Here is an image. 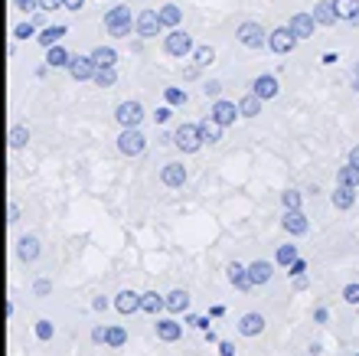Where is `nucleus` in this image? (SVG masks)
Here are the masks:
<instances>
[{
  "mask_svg": "<svg viewBox=\"0 0 359 356\" xmlns=\"http://www.w3.org/2000/svg\"><path fill=\"white\" fill-rule=\"evenodd\" d=\"M252 92L262 98V102H268V98H275L281 88H278V79H275V76H258V79L252 82Z\"/></svg>",
  "mask_w": 359,
  "mask_h": 356,
  "instance_id": "6ab92c4d",
  "label": "nucleus"
},
{
  "mask_svg": "<svg viewBox=\"0 0 359 356\" xmlns=\"http://www.w3.org/2000/svg\"><path fill=\"white\" fill-rule=\"evenodd\" d=\"M95 69L98 65L92 63V56H72L69 59V76L75 82H88V79H95Z\"/></svg>",
  "mask_w": 359,
  "mask_h": 356,
  "instance_id": "1a4fd4ad",
  "label": "nucleus"
},
{
  "mask_svg": "<svg viewBox=\"0 0 359 356\" xmlns=\"http://www.w3.org/2000/svg\"><path fill=\"white\" fill-rule=\"evenodd\" d=\"M115 118L121 128H141V121H144V105H141V102H121L115 111Z\"/></svg>",
  "mask_w": 359,
  "mask_h": 356,
  "instance_id": "39448f33",
  "label": "nucleus"
},
{
  "mask_svg": "<svg viewBox=\"0 0 359 356\" xmlns=\"http://www.w3.org/2000/svg\"><path fill=\"white\" fill-rule=\"evenodd\" d=\"M141 311H144V314H150V317H157L160 311H167V298H160L157 291L141 294Z\"/></svg>",
  "mask_w": 359,
  "mask_h": 356,
  "instance_id": "5701e85b",
  "label": "nucleus"
},
{
  "mask_svg": "<svg viewBox=\"0 0 359 356\" xmlns=\"http://www.w3.org/2000/svg\"><path fill=\"white\" fill-rule=\"evenodd\" d=\"M33 30H36V23H17L13 26V40H30Z\"/></svg>",
  "mask_w": 359,
  "mask_h": 356,
  "instance_id": "a19ab883",
  "label": "nucleus"
},
{
  "mask_svg": "<svg viewBox=\"0 0 359 356\" xmlns=\"http://www.w3.org/2000/svg\"><path fill=\"white\" fill-rule=\"evenodd\" d=\"M170 115H173V111H170V105H167V108H157V115H154V121H157V124H167V121H170Z\"/></svg>",
  "mask_w": 359,
  "mask_h": 356,
  "instance_id": "603ef678",
  "label": "nucleus"
},
{
  "mask_svg": "<svg viewBox=\"0 0 359 356\" xmlns=\"http://www.w3.org/2000/svg\"><path fill=\"white\" fill-rule=\"evenodd\" d=\"M173 144H177L183 154H196L206 140H202L200 124H180V128L173 131Z\"/></svg>",
  "mask_w": 359,
  "mask_h": 356,
  "instance_id": "f03ea898",
  "label": "nucleus"
},
{
  "mask_svg": "<svg viewBox=\"0 0 359 356\" xmlns=\"http://www.w3.org/2000/svg\"><path fill=\"white\" fill-rule=\"evenodd\" d=\"M200 131H202V140H206V144H219L222 140V124L216 118H206L200 124Z\"/></svg>",
  "mask_w": 359,
  "mask_h": 356,
  "instance_id": "c85d7f7f",
  "label": "nucleus"
},
{
  "mask_svg": "<svg viewBox=\"0 0 359 356\" xmlns=\"http://www.w3.org/2000/svg\"><path fill=\"white\" fill-rule=\"evenodd\" d=\"M212 59H216V49H212V46H196V49H193V63L202 65V69H206Z\"/></svg>",
  "mask_w": 359,
  "mask_h": 356,
  "instance_id": "c9c22d12",
  "label": "nucleus"
},
{
  "mask_svg": "<svg viewBox=\"0 0 359 356\" xmlns=\"http://www.w3.org/2000/svg\"><path fill=\"white\" fill-rule=\"evenodd\" d=\"M7 222H10V226H17V222H20V206H17V203L7 206Z\"/></svg>",
  "mask_w": 359,
  "mask_h": 356,
  "instance_id": "de8ad7c7",
  "label": "nucleus"
},
{
  "mask_svg": "<svg viewBox=\"0 0 359 356\" xmlns=\"http://www.w3.org/2000/svg\"><path fill=\"white\" fill-rule=\"evenodd\" d=\"M131 26H138V20L131 17V10H127L125 3H118V7H111V10L105 13V30L111 33V36H127L131 33Z\"/></svg>",
  "mask_w": 359,
  "mask_h": 356,
  "instance_id": "f257e3e1",
  "label": "nucleus"
},
{
  "mask_svg": "<svg viewBox=\"0 0 359 356\" xmlns=\"http://www.w3.org/2000/svg\"><path fill=\"white\" fill-rule=\"evenodd\" d=\"M219 356H235V346L229 343V340H222V343H219Z\"/></svg>",
  "mask_w": 359,
  "mask_h": 356,
  "instance_id": "864d4df0",
  "label": "nucleus"
},
{
  "mask_svg": "<svg viewBox=\"0 0 359 356\" xmlns=\"http://www.w3.org/2000/svg\"><path fill=\"white\" fill-rule=\"evenodd\" d=\"M327 307H317V311H314V321H317V324H327Z\"/></svg>",
  "mask_w": 359,
  "mask_h": 356,
  "instance_id": "6e6d98bb",
  "label": "nucleus"
},
{
  "mask_svg": "<svg viewBox=\"0 0 359 356\" xmlns=\"http://www.w3.org/2000/svg\"><path fill=\"white\" fill-rule=\"evenodd\" d=\"M65 7V0H40V10H59Z\"/></svg>",
  "mask_w": 359,
  "mask_h": 356,
  "instance_id": "8fccbe9b",
  "label": "nucleus"
},
{
  "mask_svg": "<svg viewBox=\"0 0 359 356\" xmlns=\"http://www.w3.org/2000/svg\"><path fill=\"white\" fill-rule=\"evenodd\" d=\"M63 36H65V26H63V23H53V26H46L36 40H40V46H46V49H49V46H56Z\"/></svg>",
  "mask_w": 359,
  "mask_h": 356,
  "instance_id": "cd10ccee",
  "label": "nucleus"
},
{
  "mask_svg": "<svg viewBox=\"0 0 359 356\" xmlns=\"http://www.w3.org/2000/svg\"><path fill=\"white\" fill-rule=\"evenodd\" d=\"M157 13H160V23H163V26H170V30H177V26H180V17H183L177 3H163Z\"/></svg>",
  "mask_w": 359,
  "mask_h": 356,
  "instance_id": "c756f323",
  "label": "nucleus"
},
{
  "mask_svg": "<svg viewBox=\"0 0 359 356\" xmlns=\"http://www.w3.org/2000/svg\"><path fill=\"white\" fill-rule=\"evenodd\" d=\"M337 63V53H324V65H333Z\"/></svg>",
  "mask_w": 359,
  "mask_h": 356,
  "instance_id": "bf43d9fd",
  "label": "nucleus"
},
{
  "mask_svg": "<svg viewBox=\"0 0 359 356\" xmlns=\"http://www.w3.org/2000/svg\"><path fill=\"white\" fill-rule=\"evenodd\" d=\"M239 43H242V46H248V49H262V46L268 43V36H264L262 23L245 20L242 26H239Z\"/></svg>",
  "mask_w": 359,
  "mask_h": 356,
  "instance_id": "423d86ee",
  "label": "nucleus"
},
{
  "mask_svg": "<svg viewBox=\"0 0 359 356\" xmlns=\"http://www.w3.org/2000/svg\"><path fill=\"white\" fill-rule=\"evenodd\" d=\"M183 324H193V327H200V330H209V317H183Z\"/></svg>",
  "mask_w": 359,
  "mask_h": 356,
  "instance_id": "49530a36",
  "label": "nucleus"
},
{
  "mask_svg": "<svg viewBox=\"0 0 359 356\" xmlns=\"http://www.w3.org/2000/svg\"><path fill=\"white\" fill-rule=\"evenodd\" d=\"M36 3H40V0H13L17 10H36Z\"/></svg>",
  "mask_w": 359,
  "mask_h": 356,
  "instance_id": "3c124183",
  "label": "nucleus"
},
{
  "mask_svg": "<svg viewBox=\"0 0 359 356\" xmlns=\"http://www.w3.org/2000/svg\"><path fill=\"white\" fill-rule=\"evenodd\" d=\"M186 307H190V294L183 291V288H177V291L167 294V311L170 314H186Z\"/></svg>",
  "mask_w": 359,
  "mask_h": 356,
  "instance_id": "393cba45",
  "label": "nucleus"
},
{
  "mask_svg": "<svg viewBox=\"0 0 359 356\" xmlns=\"http://www.w3.org/2000/svg\"><path fill=\"white\" fill-rule=\"evenodd\" d=\"M160 184L170 186V190H180V186L186 184V167H183L180 161L163 163V170H160Z\"/></svg>",
  "mask_w": 359,
  "mask_h": 356,
  "instance_id": "9b49d317",
  "label": "nucleus"
},
{
  "mask_svg": "<svg viewBox=\"0 0 359 356\" xmlns=\"http://www.w3.org/2000/svg\"><path fill=\"white\" fill-rule=\"evenodd\" d=\"M314 20H317L320 26H333V23L340 20L337 7H333V0H320L317 7H314Z\"/></svg>",
  "mask_w": 359,
  "mask_h": 356,
  "instance_id": "4be33fe9",
  "label": "nucleus"
},
{
  "mask_svg": "<svg viewBox=\"0 0 359 356\" xmlns=\"http://www.w3.org/2000/svg\"><path fill=\"white\" fill-rule=\"evenodd\" d=\"M349 163H356V167H359V144L353 147V151H349Z\"/></svg>",
  "mask_w": 359,
  "mask_h": 356,
  "instance_id": "13d9d810",
  "label": "nucleus"
},
{
  "mask_svg": "<svg viewBox=\"0 0 359 356\" xmlns=\"http://www.w3.org/2000/svg\"><path fill=\"white\" fill-rule=\"evenodd\" d=\"M264 330V317L258 311H248L239 317V334L242 337H258Z\"/></svg>",
  "mask_w": 359,
  "mask_h": 356,
  "instance_id": "4468645a",
  "label": "nucleus"
},
{
  "mask_svg": "<svg viewBox=\"0 0 359 356\" xmlns=\"http://www.w3.org/2000/svg\"><path fill=\"white\" fill-rule=\"evenodd\" d=\"M337 184H343V186H359V167H356V163H346V167H340V170H337Z\"/></svg>",
  "mask_w": 359,
  "mask_h": 356,
  "instance_id": "473e14b6",
  "label": "nucleus"
},
{
  "mask_svg": "<svg viewBox=\"0 0 359 356\" xmlns=\"http://www.w3.org/2000/svg\"><path fill=\"white\" fill-rule=\"evenodd\" d=\"M7 140H10L13 151H20V147H26V144H30V128H23V124H13L10 134H7Z\"/></svg>",
  "mask_w": 359,
  "mask_h": 356,
  "instance_id": "7c9ffc66",
  "label": "nucleus"
},
{
  "mask_svg": "<svg viewBox=\"0 0 359 356\" xmlns=\"http://www.w3.org/2000/svg\"><path fill=\"white\" fill-rule=\"evenodd\" d=\"M294 46H297V36L291 33V26H278V30L268 36V49L278 56H287Z\"/></svg>",
  "mask_w": 359,
  "mask_h": 356,
  "instance_id": "0eeeda50",
  "label": "nucleus"
},
{
  "mask_svg": "<svg viewBox=\"0 0 359 356\" xmlns=\"http://www.w3.org/2000/svg\"><path fill=\"white\" fill-rule=\"evenodd\" d=\"M202 92H206V98H212V102H216V98H222V82H216V79H212V82H206V88H202Z\"/></svg>",
  "mask_w": 359,
  "mask_h": 356,
  "instance_id": "c03bdc74",
  "label": "nucleus"
},
{
  "mask_svg": "<svg viewBox=\"0 0 359 356\" xmlns=\"http://www.w3.org/2000/svg\"><path fill=\"white\" fill-rule=\"evenodd\" d=\"M92 340H95V343H105V340H108V327L98 324L95 330H92Z\"/></svg>",
  "mask_w": 359,
  "mask_h": 356,
  "instance_id": "09e8293b",
  "label": "nucleus"
},
{
  "mask_svg": "<svg viewBox=\"0 0 359 356\" xmlns=\"http://www.w3.org/2000/svg\"><path fill=\"white\" fill-rule=\"evenodd\" d=\"M239 111H242V118H258V115H262V98L255 95V92H248V95L239 102Z\"/></svg>",
  "mask_w": 359,
  "mask_h": 356,
  "instance_id": "bb28decb",
  "label": "nucleus"
},
{
  "mask_svg": "<svg viewBox=\"0 0 359 356\" xmlns=\"http://www.w3.org/2000/svg\"><path fill=\"white\" fill-rule=\"evenodd\" d=\"M69 59H72V56L65 53L59 43L46 49V65H53V69H69Z\"/></svg>",
  "mask_w": 359,
  "mask_h": 356,
  "instance_id": "a878e982",
  "label": "nucleus"
},
{
  "mask_svg": "<svg viewBox=\"0 0 359 356\" xmlns=\"http://www.w3.org/2000/svg\"><path fill=\"white\" fill-rule=\"evenodd\" d=\"M242 111H239V105L235 102H225V98H216L212 102V111H209V118H216L225 128V124H235V118H239Z\"/></svg>",
  "mask_w": 359,
  "mask_h": 356,
  "instance_id": "9d476101",
  "label": "nucleus"
},
{
  "mask_svg": "<svg viewBox=\"0 0 359 356\" xmlns=\"http://www.w3.org/2000/svg\"><path fill=\"white\" fill-rule=\"evenodd\" d=\"M138 36H144V40H154L160 30H163V23H160V13L157 10H141L138 13Z\"/></svg>",
  "mask_w": 359,
  "mask_h": 356,
  "instance_id": "6e6552de",
  "label": "nucleus"
},
{
  "mask_svg": "<svg viewBox=\"0 0 359 356\" xmlns=\"http://www.w3.org/2000/svg\"><path fill=\"white\" fill-rule=\"evenodd\" d=\"M115 82H118L115 65H102V69H95V86L98 88H111Z\"/></svg>",
  "mask_w": 359,
  "mask_h": 356,
  "instance_id": "72a5a7b5",
  "label": "nucleus"
},
{
  "mask_svg": "<svg viewBox=\"0 0 359 356\" xmlns=\"http://www.w3.org/2000/svg\"><path fill=\"white\" fill-rule=\"evenodd\" d=\"M85 0H65V10H82Z\"/></svg>",
  "mask_w": 359,
  "mask_h": 356,
  "instance_id": "4d7b16f0",
  "label": "nucleus"
},
{
  "mask_svg": "<svg viewBox=\"0 0 359 356\" xmlns=\"http://www.w3.org/2000/svg\"><path fill=\"white\" fill-rule=\"evenodd\" d=\"M275 261L278 265H291V261H297V245H278Z\"/></svg>",
  "mask_w": 359,
  "mask_h": 356,
  "instance_id": "4c0bfd02",
  "label": "nucleus"
},
{
  "mask_svg": "<svg viewBox=\"0 0 359 356\" xmlns=\"http://www.w3.org/2000/svg\"><path fill=\"white\" fill-rule=\"evenodd\" d=\"M127 343V330L125 327H108V340H105V346H111V350H121V346Z\"/></svg>",
  "mask_w": 359,
  "mask_h": 356,
  "instance_id": "f704fd0d",
  "label": "nucleus"
},
{
  "mask_svg": "<svg viewBox=\"0 0 359 356\" xmlns=\"http://www.w3.org/2000/svg\"><path fill=\"white\" fill-rule=\"evenodd\" d=\"M225 278L232 281L239 291H248V288H255L252 278H248V265H242V261H232V265L225 268Z\"/></svg>",
  "mask_w": 359,
  "mask_h": 356,
  "instance_id": "dca6fc26",
  "label": "nucleus"
},
{
  "mask_svg": "<svg viewBox=\"0 0 359 356\" xmlns=\"http://www.w3.org/2000/svg\"><path fill=\"white\" fill-rule=\"evenodd\" d=\"M301 203H304V196L297 193V190H287V193H281V206H285V209H301Z\"/></svg>",
  "mask_w": 359,
  "mask_h": 356,
  "instance_id": "ea45409f",
  "label": "nucleus"
},
{
  "mask_svg": "<svg viewBox=\"0 0 359 356\" xmlns=\"http://www.w3.org/2000/svg\"><path fill=\"white\" fill-rule=\"evenodd\" d=\"M304 271H307V261L304 259H297V261H291V265H287V275H291V278H301Z\"/></svg>",
  "mask_w": 359,
  "mask_h": 356,
  "instance_id": "a18cd8bd",
  "label": "nucleus"
},
{
  "mask_svg": "<svg viewBox=\"0 0 359 356\" xmlns=\"http://www.w3.org/2000/svg\"><path fill=\"white\" fill-rule=\"evenodd\" d=\"M271 275H275V261L258 259V261H252V265H248V278H252L255 288H258V284H268V281H271Z\"/></svg>",
  "mask_w": 359,
  "mask_h": 356,
  "instance_id": "f3484780",
  "label": "nucleus"
},
{
  "mask_svg": "<svg viewBox=\"0 0 359 356\" xmlns=\"http://www.w3.org/2000/svg\"><path fill=\"white\" fill-rule=\"evenodd\" d=\"M196 46H193V36L183 30H170L167 36H163V53L167 56H177V59H183L186 53H193Z\"/></svg>",
  "mask_w": 359,
  "mask_h": 356,
  "instance_id": "20e7f679",
  "label": "nucleus"
},
{
  "mask_svg": "<svg viewBox=\"0 0 359 356\" xmlns=\"http://www.w3.org/2000/svg\"><path fill=\"white\" fill-rule=\"evenodd\" d=\"M343 301H346V304H359V281H353V284H346V288H343Z\"/></svg>",
  "mask_w": 359,
  "mask_h": 356,
  "instance_id": "79ce46f5",
  "label": "nucleus"
},
{
  "mask_svg": "<svg viewBox=\"0 0 359 356\" xmlns=\"http://www.w3.org/2000/svg\"><path fill=\"white\" fill-rule=\"evenodd\" d=\"M92 63L102 69V65H115L118 63V53L111 49V46H98V49H92Z\"/></svg>",
  "mask_w": 359,
  "mask_h": 356,
  "instance_id": "2f4dec72",
  "label": "nucleus"
},
{
  "mask_svg": "<svg viewBox=\"0 0 359 356\" xmlns=\"http://www.w3.org/2000/svg\"><path fill=\"white\" fill-rule=\"evenodd\" d=\"M53 334H56V324L53 321H36V340H53Z\"/></svg>",
  "mask_w": 359,
  "mask_h": 356,
  "instance_id": "58836bf2",
  "label": "nucleus"
},
{
  "mask_svg": "<svg viewBox=\"0 0 359 356\" xmlns=\"http://www.w3.org/2000/svg\"><path fill=\"white\" fill-rule=\"evenodd\" d=\"M17 259H20V261H36V259H40V238H36V236L17 238Z\"/></svg>",
  "mask_w": 359,
  "mask_h": 356,
  "instance_id": "a211bd4d",
  "label": "nucleus"
},
{
  "mask_svg": "<svg viewBox=\"0 0 359 356\" xmlns=\"http://www.w3.org/2000/svg\"><path fill=\"white\" fill-rule=\"evenodd\" d=\"M49 291H53V281L49 278H40L36 284H33V294H36V298H46Z\"/></svg>",
  "mask_w": 359,
  "mask_h": 356,
  "instance_id": "37998d69",
  "label": "nucleus"
},
{
  "mask_svg": "<svg viewBox=\"0 0 359 356\" xmlns=\"http://www.w3.org/2000/svg\"><path fill=\"white\" fill-rule=\"evenodd\" d=\"M163 98H167L170 108H180V105H186V92H183V88H163Z\"/></svg>",
  "mask_w": 359,
  "mask_h": 356,
  "instance_id": "e433bc0d",
  "label": "nucleus"
},
{
  "mask_svg": "<svg viewBox=\"0 0 359 356\" xmlns=\"http://www.w3.org/2000/svg\"><path fill=\"white\" fill-rule=\"evenodd\" d=\"M356 86H359V65H356Z\"/></svg>",
  "mask_w": 359,
  "mask_h": 356,
  "instance_id": "052dcab7",
  "label": "nucleus"
},
{
  "mask_svg": "<svg viewBox=\"0 0 359 356\" xmlns=\"http://www.w3.org/2000/svg\"><path fill=\"white\" fill-rule=\"evenodd\" d=\"M287 26H291V33H294L297 40H310V36H314V26H317V20H314V13H294Z\"/></svg>",
  "mask_w": 359,
  "mask_h": 356,
  "instance_id": "ddd939ff",
  "label": "nucleus"
},
{
  "mask_svg": "<svg viewBox=\"0 0 359 356\" xmlns=\"http://www.w3.org/2000/svg\"><path fill=\"white\" fill-rule=\"evenodd\" d=\"M353 190H356V186H343V184H337V190L330 193V203L337 206L340 213H346L349 206L356 203V193H353Z\"/></svg>",
  "mask_w": 359,
  "mask_h": 356,
  "instance_id": "aec40b11",
  "label": "nucleus"
},
{
  "mask_svg": "<svg viewBox=\"0 0 359 356\" xmlns=\"http://www.w3.org/2000/svg\"><path fill=\"white\" fill-rule=\"evenodd\" d=\"M281 226H285L287 236H307L310 222H307L304 209H285V219H281Z\"/></svg>",
  "mask_w": 359,
  "mask_h": 356,
  "instance_id": "f8f14e48",
  "label": "nucleus"
},
{
  "mask_svg": "<svg viewBox=\"0 0 359 356\" xmlns=\"http://www.w3.org/2000/svg\"><path fill=\"white\" fill-rule=\"evenodd\" d=\"M92 311H108V298H95V301H92Z\"/></svg>",
  "mask_w": 359,
  "mask_h": 356,
  "instance_id": "5fc2aeb1",
  "label": "nucleus"
},
{
  "mask_svg": "<svg viewBox=\"0 0 359 356\" xmlns=\"http://www.w3.org/2000/svg\"><path fill=\"white\" fill-rule=\"evenodd\" d=\"M337 17L346 23H359V0H333Z\"/></svg>",
  "mask_w": 359,
  "mask_h": 356,
  "instance_id": "b1692460",
  "label": "nucleus"
},
{
  "mask_svg": "<svg viewBox=\"0 0 359 356\" xmlns=\"http://www.w3.org/2000/svg\"><path fill=\"white\" fill-rule=\"evenodd\" d=\"M115 311L125 314V317H127V314H138L141 311V294L138 291H121L115 298Z\"/></svg>",
  "mask_w": 359,
  "mask_h": 356,
  "instance_id": "412c9836",
  "label": "nucleus"
},
{
  "mask_svg": "<svg viewBox=\"0 0 359 356\" xmlns=\"http://www.w3.org/2000/svg\"><path fill=\"white\" fill-rule=\"evenodd\" d=\"M144 147H147V138L141 134V128H121L118 151L125 154V157H138V154H144Z\"/></svg>",
  "mask_w": 359,
  "mask_h": 356,
  "instance_id": "7ed1b4c3",
  "label": "nucleus"
},
{
  "mask_svg": "<svg viewBox=\"0 0 359 356\" xmlns=\"http://www.w3.org/2000/svg\"><path fill=\"white\" fill-rule=\"evenodd\" d=\"M157 337L163 343H177L183 337V324H177L173 317H157Z\"/></svg>",
  "mask_w": 359,
  "mask_h": 356,
  "instance_id": "2eb2a0df",
  "label": "nucleus"
}]
</instances>
